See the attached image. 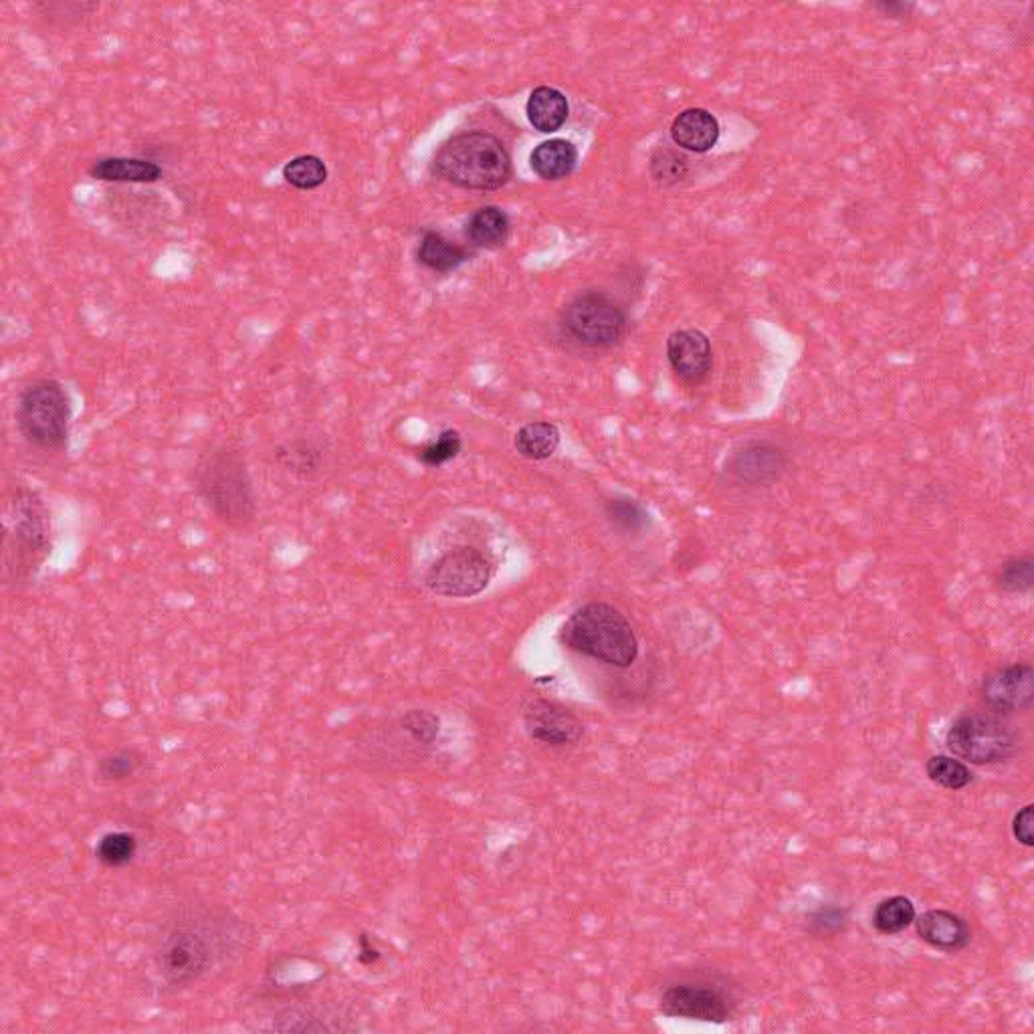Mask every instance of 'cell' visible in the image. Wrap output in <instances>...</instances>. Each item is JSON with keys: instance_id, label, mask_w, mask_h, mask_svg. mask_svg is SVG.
Masks as SVG:
<instances>
[{"instance_id": "obj_29", "label": "cell", "mask_w": 1034, "mask_h": 1034, "mask_svg": "<svg viewBox=\"0 0 1034 1034\" xmlns=\"http://www.w3.org/2000/svg\"><path fill=\"white\" fill-rule=\"evenodd\" d=\"M144 764V753L135 748H120L105 753L98 762V780L102 782H122L134 776Z\"/></svg>"}, {"instance_id": "obj_15", "label": "cell", "mask_w": 1034, "mask_h": 1034, "mask_svg": "<svg viewBox=\"0 0 1034 1034\" xmlns=\"http://www.w3.org/2000/svg\"><path fill=\"white\" fill-rule=\"evenodd\" d=\"M913 923L922 942L945 954L962 952L972 942L970 923L954 911H925L920 918H915Z\"/></svg>"}, {"instance_id": "obj_21", "label": "cell", "mask_w": 1034, "mask_h": 1034, "mask_svg": "<svg viewBox=\"0 0 1034 1034\" xmlns=\"http://www.w3.org/2000/svg\"><path fill=\"white\" fill-rule=\"evenodd\" d=\"M509 235V219L497 206H484L467 221V236L473 245L484 249L501 247Z\"/></svg>"}, {"instance_id": "obj_25", "label": "cell", "mask_w": 1034, "mask_h": 1034, "mask_svg": "<svg viewBox=\"0 0 1034 1034\" xmlns=\"http://www.w3.org/2000/svg\"><path fill=\"white\" fill-rule=\"evenodd\" d=\"M918 913L913 901L895 895L881 901L873 911V927L883 935H898L905 932L911 923L915 922Z\"/></svg>"}, {"instance_id": "obj_12", "label": "cell", "mask_w": 1034, "mask_h": 1034, "mask_svg": "<svg viewBox=\"0 0 1034 1034\" xmlns=\"http://www.w3.org/2000/svg\"><path fill=\"white\" fill-rule=\"evenodd\" d=\"M524 723L529 738L546 746H574L585 736V723L572 711L556 701L534 699L526 708Z\"/></svg>"}, {"instance_id": "obj_19", "label": "cell", "mask_w": 1034, "mask_h": 1034, "mask_svg": "<svg viewBox=\"0 0 1034 1034\" xmlns=\"http://www.w3.org/2000/svg\"><path fill=\"white\" fill-rule=\"evenodd\" d=\"M418 261L435 273H450L469 261V251L437 231H427L418 245Z\"/></svg>"}, {"instance_id": "obj_6", "label": "cell", "mask_w": 1034, "mask_h": 1034, "mask_svg": "<svg viewBox=\"0 0 1034 1034\" xmlns=\"http://www.w3.org/2000/svg\"><path fill=\"white\" fill-rule=\"evenodd\" d=\"M950 752L970 764L992 766L1008 762L1021 752V733L996 713H967L957 718L947 731Z\"/></svg>"}, {"instance_id": "obj_2", "label": "cell", "mask_w": 1034, "mask_h": 1034, "mask_svg": "<svg viewBox=\"0 0 1034 1034\" xmlns=\"http://www.w3.org/2000/svg\"><path fill=\"white\" fill-rule=\"evenodd\" d=\"M194 489L226 528H249L257 517L255 485L239 450L216 447L204 453L194 469Z\"/></svg>"}, {"instance_id": "obj_26", "label": "cell", "mask_w": 1034, "mask_h": 1034, "mask_svg": "<svg viewBox=\"0 0 1034 1034\" xmlns=\"http://www.w3.org/2000/svg\"><path fill=\"white\" fill-rule=\"evenodd\" d=\"M283 179L297 191H315L327 181L326 164L312 154L293 158L283 166Z\"/></svg>"}, {"instance_id": "obj_13", "label": "cell", "mask_w": 1034, "mask_h": 1034, "mask_svg": "<svg viewBox=\"0 0 1034 1034\" xmlns=\"http://www.w3.org/2000/svg\"><path fill=\"white\" fill-rule=\"evenodd\" d=\"M667 358L681 381L698 384L711 371V344L699 330H679L667 339Z\"/></svg>"}, {"instance_id": "obj_3", "label": "cell", "mask_w": 1034, "mask_h": 1034, "mask_svg": "<svg viewBox=\"0 0 1034 1034\" xmlns=\"http://www.w3.org/2000/svg\"><path fill=\"white\" fill-rule=\"evenodd\" d=\"M443 181L467 191H497L511 174V160L499 138L487 132H465L447 140L433 160Z\"/></svg>"}, {"instance_id": "obj_24", "label": "cell", "mask_w": 1034, "mask_h": 1034, "mask_svg": "<svg viewBox=\"0 0 1034 1034\" xmlns=\"http://www.w3.org/2000/svg\"><path fill=\"white\" fill-rule=\"evenodd\" d=\"M396 726L418 752H427L439 740V716L428 709H408L398 718Z\"/></svg>"}, {"instance_id": "obj_20", "label": "cell", "mask_w": 1034, "mask_h": 1034, "mask_svg": "<svg viewBox=\"0 0 1034 1034\" xmlns=\"http://www.w3.org/2000/svg\"><path fill=\"white\" fill-rule=\"evenodd\" d=\"M531 169L544 181H560L566 179L578 162V150L568 140H550L541 142L540 146L531 152Z\"/></svg>"}, {"instance_id": "obj_5", "label": "cell", "mask_w": 1034, "mask_h": 1034, "mask_svg": "<svg viewBox=\"0 0 1034 1034\" xmlns=\"http://www.w3.org/2000/svg\"><path fill=\"white\" fill-rule=\"evenodd\" d=\"M14 420L21 437L37 449H65L71 427V401L65 386L53 378L27 384L19 394Z\"/></svg>"}, {"instance_id": "obj_1", "label": "cell", "mask_w": 1034, "mask_h": 1034, "mask_svg": "<svg viewBox=\"0 0 1034 1034\" xmlns=\"http://www.w3.org/2000/svg\"><path fill=\"white\" fill-rule=\"evenodd\" d=\"M53 550V524L45 499L31 487H17L2 509V582L29 585Z\"/></svg>"}, {"instance_id": "obj_34", "label": "cell", "mask_w": 1034, "mask_h": 1034, "mask_svg": "<svg viewBox=\"0 0 1034 1034\" xmlns=\"http://www.w3.org/2000/svg\"><path fill=\"white\" fill-rule=\"evenodd\" d=\"M1012 834L1018 843L1024 844V847H1034V807L1033 804H1026L1024 809L1018 810L1014 814V821H1012Z\"/></svg>"}, {"instance_id": "obj_11", "label": "cell", "mask_w": 1034, "mask_h": 1034, "mask_svg": "<svg viewBox=\"0 0 1034 1034\" xmlns=\"http://www.w3.org/2000/svg\"><path fill=\"white\" fill-rule=\"evenodd\" d=\"M982 699L996 713L1028 711L1034 703L1033 665H1006L986 675L982 681Z\"/></svg>"}, {"instance_id": "obj_35", "label": "cell", "mask_w": 1034, "mask_h": 1034, "mask_svg": "<svg viewBox=\"0 0 1034 1034\" xmlns=\"http://www.w3.org/2000/svg\"><path fill=\"white\" fill-rule=\"evenodd\" d=\"M381 957H383L381 950L372 944V940L366 933H362L361 937H358V960H361V964L374 966Z\"/></svg>"}, {"instance_id": "obj_30", "label": "cell", "mask_w": 1034, "mask_h": 1034, "mask_svg": "<svg viewBox=\"0 0 1034 1034\" xmlns=\"http://www.w3.org/2000/svg\"><path fill=\"white\" fill-rule=\"evenodd\" d=\"M605 511H607L608 521L615 528L625 531V534H639L649 524L647 509L639 501L629 499V497L610 499L607 507H605Z\"/></svg>"}, {"instance_id": "obj_18", "label": "cell", "mask_w": 1034, "mask_h": 1034, "mask_svg": "<svg viewBox=\"0 0 1034 1034\" xmlns=\"http://www.w3.org/2000/svg\"><path fill=\"white\" fill-rule=\"evenodd\" d=\"M526 112H528L529 124L534 125L538 132L551 134V132H558L564 122L568 120V100L562 91L554 90V88H538L531 91Z\"/></svg>"}, {"instance_id": "obj_31", "label": "cell", "mask_w": 1034, "mask_h": 1034, "mask_svg": "<svg viewBox=\"0 0 1034 1034\" xmlns=\"http://www.w3.org/2000/svg\"><path fill=\"white\" fill-rule=\"evenodd\" d=\"M463 449L462 435L455 428L443 430L437 439L418 449V462L427 467H440L459 457Z\"/></svg>"}, {"instance_id": "obj_23", "label": "cell", "mask_w": 1034, "mask_h": 1034, "mask_svg": "<svg viewBox=\"0 0 1034 1034\" xmlns=\"http://www.w3.org/2000/svg\"><path fill=\"white\" fill-rule=\"evenodd\" d=\"M277 465L300 479H307L320 472L324 455L312 440H287L275 449Z\"/></svg>"}, {"instance_id": "obj_28", "label": "cell", "mask_w": 1034, "mask_h": 1034, "mask_svg": "<svg viewBox=\"0 0 1034 1034\" xmlns=\"http://www.w3.org/2000/svg\"><path fill=\"white\" fill-rule=\"evenodd\" d=\"M138 854V839L130 832H108L95 847L98 861L112 869L130 865Z\"/></svg>"}, {"instance_id": "obj_10", "label": "cell", "mask_w": 1034, "mask_h": 1034, "mask_svg": "<svg viewBox=\"0 0 1034 1034\" xmlns=\"http://www.w3.org/2000/svg\"><path fill=\"white\" fill-rule=\"evenodd\" d=\"M659 1008L665 1016L699 1023L723 1024L731 1018V1002L723 990L693 982L665 990Z\"/></svg>"}, {"instance_id": "obj_27", "label": "cell", "mask_w": 1034, "mask_h": 1034, "mask_svg": "<svg viewBox=\"0 0 1034 1034\" xmlns=\"http://www.w3.org/2000/svg\"><path fill=\"white\" fill-rule=\"evenodd\" d=\"M925 772L933 784L945 790H964L974 780L972 770L952 756H933L925 764Z\"/></svg>"}, {"instance_id": "obj_14", "label": "cell", "mask_w": 1034, "mask_h": 1034, "mask_svg": "<svg viewBox=\"0 0 1034 1034\" xmlns=\"http://www.w3.org/2000/svg\"><path fill=\"white\" fill-rule=\"evenodd\" d=\"M787 455L768 443H750L733 453L728 472L742 484L766 485L776 481L787 472Z\"/></svg>"}, {"instance_id": "obj_33", "label": "cell", "mask_w": 1034, "mask_h": 1034, "mask_svg": "<svg viewBox=\"0 0 1034 1034\" xmlns=\"http://www.w3.org/2000/svg\"><path fill=\"white\" fill-rule=\"evenodd\" d=\"M996 582L1004 592H1012V595L1028 592L1034 585L1033 558H1012L1008 562L1002 564L996 574Z\"/></svg>"}, {"instance_id": "obj_7", "label": "cell", "mask_w": 1034, "mask_h": 1034, "mask_svg": "<svg viewBox=\"0 0 1034 1034\" xmlns=\"http://www.w3.org/2000/svg\"><path fill=\"white\" fill-rule=\"evenodd\" d=\"M213 964L209 935L191 922H176L162 935L156 952L158 974L172 989H189Z\"/></svg>"}, {"instance_id": "obj_36", "label": "cell", "mask_w": 1034, "mask_h": 1034, "mask_svg": "<svg viewBox=\"0 0 1034 1034\" xmlns=\"http://www.w3.org/2000/svg\"><path fill=\"white\" fill-rule=\"evenodd\" d=\"M878 9L889 14V17H893V19H903V17H908V14L913 11V4H905V2H881V4H878Z\"/></svg>"}, {"instance_id": "obj_4", "label": "cell", "mask_w": 1034, "mask_h": 1034, "mask_svg": "<svg viewBox=\"0 0 1034 1034\" xmlns=\"http://www.w3.org/2000/svg\"><path fill=\"white\" fill-rule=\"evenodd\" d=\"M560 641L600 663L629 669L639 657V641L627 617L607 602L578 608L560 630Z\"/></svg>"}, {"instance_id": "obj_9", "label": "cell", "mask_w": 1034, "mask_h": 1034, "mask_svg": "<svg viewBox=\"0 0 1034 1034\" xmlns=\"http://www.w3.org/2000/svg\"><path fill=\"white\" fill-rule=\"evenodd\" d=\"M494 572L489 554L473 546H455L430 564L425 585L433 595L443 598H472L484 592Z\"/></svg>"}, {"instance_id": "obj_16", "label": "cell", "mask_w": 1034, "mask_h": 1034, "mask_svg": "<svg viewBox=\"0 0 1034 1034\" xmlns=\"http://www.w3.org/2000/svg\"><path fill=\"white\" fill-rule=\"evenodd\" d=\"M671 138L677 146L686 148L689 152H708L720 140V124L716 115L693 108L675 118Z\"/></svg>"}, {"instance_id": "obj_32", "label": "cell", "mask_w": 1034, "mask_h": 1034, "mask_svg": "<svg viewBox=\"0 0 1034 1034\" xmlns=\"http://www.w3.org/2000/svg\"><path fill=\"white\" fill-rule=\"evenodd\" d=\"M849 925V910L841 905H821L807 915V932L814 937H832Z\"/></svg>"}, {"instance_id": "obj_8", "label": "cell", "mask_w": 1034, "mask_h": 1034, "mask_svg": "<svg viewBox=\"0 0 1034 1034\" xmlns=\"http://www.w3.org/2000/svg\"><path fill=\"white\" fill-rule=\"evenodd\" d=\"M564 332L588 348H608L627 334L629 320L622 305L605 292L576 295L562 314Z\"/></svg>"}, {"instance_id": "obj_22", "label": "cell", "mask_w": 1034, "mask_h": 1034, "mask_svg": "<svg viewBox=\"0 0 1034 1034\" xmlns=\"http://www.w3.org/2000/svg\"><path fill=\"white\" fill-rule=\"evenodd\" d=\"M560 445V430L554 423L538 420L519 428L516 435V449L521 457L531 462L550 459Z\"/></svg>"}, {"instance_id": "obj_17", "label": "cell", "mask_w": 1034, "mask_h": 1034, "mask_svg": "<svg viewBox=\"0 0 1034 1034\" xmlns=\"http://www.w3.org/2000/svg\"><path fill=\"white\" fill-rule=\"evenodd\" d=\"M88 174L95 181L152 184L162 179L164 170L146 158H100L91 164Z\"/></svg>"}]
</instances>
